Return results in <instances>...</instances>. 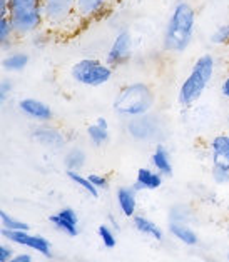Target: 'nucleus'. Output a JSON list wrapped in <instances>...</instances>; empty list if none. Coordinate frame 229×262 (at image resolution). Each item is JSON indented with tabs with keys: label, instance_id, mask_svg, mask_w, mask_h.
Listing matches in <instances>:
<instances>
[{
	"label": "nucleus",
	"instance_id": "423d86ee",
	"mask_svg": "<svg viewBox=\"0 0 229 262\" xmlns=\"http://www.w3.org/2000/svg\"><path fill=\"white\" fill-rule=\"evenodd\" d=\"M75 5L77 0H42L46 27L49 30L69 29L74 20H79Z\"/></svg>",
	"mask_w": 229,
	"mask_h": 262
},
{
	"label": "nucleus",
	"instance_id": "f03ea898",
	"mask_svg": "<svg viewBox=\"0 0 229 262\" xmlns=\"http://www.w3.org/2000/svg\"><path fill=\"white\" fill-rule=\"evenodd\" d=\"M156 92L148 82H129L117 91L112 102L114 112L124 119L144 117L154 108Z\"/></svg>",
	"mask_w": 229,
	"mask_h": 262
},
{
	"label": "nucleus",
	"instance_id": "ddd939ff",
	"mask_svg": "<svg viewBox=\"0 0 229 262\" xmlns=\"http://www.w3.org/2000/svg\"><path fill=\"white\" fill-rule=\"evenodd\" d=\"M116 201L119 212L127 219H132L137 212V190L134 187H119L116 190Z\"/></svg>",
	"mask_w": 229,
	"mask_h": 262
},
{
	"label": "nucleus",
	"instance_id": "393cba45",
	"mask_svg": "<svg viewBox=\"0 0 229 262\" xmlns=\"http://www.w3.org/2000/svg\"><path fill=\"white\" fill-rule=\"evenodd\" d=\"M211 174L216 184H229V162L227 161H213Z\"/></svg>",
	"mask_w": 229,
	"mask_h": 262
},
{
	"label": "nucleus",
	"instance_id": "c756f323",
	"mask_svg": "<svg viewBox=\"0 0 229 262\" xmlns=\"http://www.w3.org/2000/svg\"><path fill=\"white\" fill-rule=\"evenodd\" d=\"M89 179H91V182L97 187L99 190H104L109 187V179L102 174H89Z\"/></svg>",
	"mask_w": 229,
	"mask_h": 262
},
{
	"label": "nucleus",
	"instance_id": "1a4fd4ad",
	"mask_svg": "<svg viewBox=\"0 0 229 262\" xmlns=\"http://www.w3.org/2000/svg\"><path fill=\"white\" fill-rule=\"evenodd\" d=\"M18 111H20L22 116L39 124H49L54 119L52 107L34 97H24L18 100Z\"/></svg>",
	"mask_w": 229,
	"mask_h": 262
},
{
	"label": "nucleus",
	"instance_id": "4468645a",
	"mask_svg": "<svg viewBox=\"0 0 229 262\" xmlns=\"http://www.w3.org/2000/svg\"><path fill=\"white\" fill-rule=\"evenodd\" d=\"M30 63V55L25 50L12 49L2 57V70L5 74H20Z\"/></svg>",
	"mask_w": 229,
	"mask_h": 262
},
{
	"label": "nucleus",
	"instance_id": "a211bd4d",
	"mask_svg": "<svg viewBox=\"0 0 229 262\" xmlns=\"http://www.w3.org/2000/svg\"><path fill=\"white\" fill-rule=\"evenodd\" d=\"M132 226H134V229H136L137 232L148 235V237H151V239H154L157 242H162L164 241V231H162V227H159L154 221L149 219V217L136 214L134 217H132Z\"/></svg>",
	"mask_w": 229,
	"mask_h": 262
},
{
	"label": "nucleus",
	"instance_id": "2f4dec72",
	"mask_svg": "<svg viewBox=\"0 0 229 262\" xmlns=\"http://www.w3.org/2000/svg\"><path fill=\"white\" fill-rule=\"evenodd\" d=\"M221 94L226 100H229V74L221 82Z\"/></svg>",
	"mask_w": 229,
	"mask_h": 262
},
{
	"label": "nucleus",
	"instance_id": "dca6fc26",
	"mask_svg": "<svg viewBox=\"0 0 229 262\" xmlns=\"http://www.w3.org/2000/svg\"><path fill=\"white\" fill-rule=\"evenodd\" d=\"M164 176L159 174L154 167H141L136 174V184L132 185L136 190H156L162 187Z\"/></svg>",
	"mask_w": 229,
	"mask_h": 262
},
{
	"label": "nucleus",
	"instance_id": "2eb2a0df",
	"mask_svg": "<svg viewBox=\"0 0 229 262\" xmlns=\"http://www.w3.org/2000/svg\"><path fill=\"white\" fill-rule=\"evenodd\" d=\"M87 139L94 147H104L111 139V127L109 120L106 117H97L92 124L87 125Z\"/></svg>",
	"mask_w": 229,
	"mask_h": 262
},
{
	"label": "nucleus",
	"instance_id": "9d476101",
	"mask_svg": "<svg viewBox=\"0 0 229 262\" xmlns=\"http://www.w3.org/2000/svg\"><path fill=\"white\" fill-rule=\"evenodd\" d=\"M49 222L57 231L69 235V237H77L79 235V215L72 207H64L57 210L55 214H50Z\"/></svg>",
	"mask_w": 229,
	"mask_h": 262
},
{
	"label": "nucleus",
	"instance_id": "c85d7f7f",
	"mask_svg": "<svg viewBox=\"0 0 229 262\" xmlns=\"http://www.w3.org/2000/svg\"><path fill=\"white\" fill-rule=\"evenodd\" d=\"M14 255H15L14 247H12L10 242L5 241L4 244L0 246V262H10Z\"/></svg>",
	"mask_w": 229,
	"mask_h": 262
},
{
	"label": "nucleus",
	"instance_id": "4be33fe9",
	"mask_svg": "<svg viewBox=\"0 0 229 262\" xmlns=\"http://www.w3.org/2000/svg\"><path fill=\"white\" fill-rule=\"evenodd\" d=\"M67 177L71 179L74 184H77L80 189H84L89 195L94 197V199H97L99 197V189L91 182L89 176H82L79 170H67Z\"/></svg>",
	"mask_w": 229,
	"mask_h": 262
},
{
	"label": "nucleus",
	"instance_id": "f3484780",
	"mask_svg": "<svg viewBox=\"0 0 229 262\" xmlns=\"http://www.w3.org/2000/svg\"><path fill=\"white\" fill-rule=\"evenodd\" d=\"M151 165L164 177L173 176V172H174L173 161H171V154L164 144H157L154 147V150H152V154H151Z\"/></svg>",
	"mask_w": 229,
	"mask_h": 262
},
{
	"label": "nucleus",
	"instance_id": "20e7f679",
	"mask_svg": "<svg viewBox=\"0 0 229 262\" xmlns=\"http://www.w3.org/2000/svg\"><path fill=\"white\" fill-rule=\"evenodd\" d=\"M9 18L17 39L32 37L46 27L42 0H10Z\"/></svg>",
	"mask_w": 229,
	"mask_h": 262
},
{
	"label": "nucleus",
	"instance_id": "a878e982",
	"mask_svg": "<svg viewBox=\"0 0 229 262\" xmlns=\"http://www.w3.org/2000/svg\"><path fill=\"white\" fill-rule=\"evenodd\" d=\"M97 235H99V239L104 244L106 249H114L117 246L116 232H114V227L109 226V224H100L99 229H97Z\"/></svg>",
	"mask_w": 229,
	"mask_h": 262
},
{
	"label": "nucleus",
	"instance_id": "412c9836",
	"mask_svg": "<svg viewBox=\"0 0 229 262\" xmlns=\"http://www.w3.org/2000/svg\"><path fill=\"white\" fill-rule=\"evenodd\" d=\"M17 39L14 25H12L9 17H0V43H2L4 52L14 49V42Z\"/></svg>",
	"mask_w": 229,
	"mask_h": 262
},
{
	"label": "nucleus",
	"instance_id": "cd10ccee",
	"mask_svg": "<svg viewBox=\"0 0 229 262\" xmlns=\"http://www.w3.org/2000/svg\"><path fill=\"white\" fill-rule=\"evenodd\" d=\"M12 92H14V82L5 75V77H2V82H0V104H5L10 99Z\"/></svg>",
	"mask_w": 229,
	"mask_h": 262
},
{
	"label": "nucleus",
	"instance_id": "72a5a7b5",
	"mask_svg": "<svg viewBox=\"0 0 229 262\" xmlns=\"http://www.w3.org/2000/svg\"><path fill=\"white\" fill-rule=\"evenodd\" d=\"M174 4H179V2H186V0H173Z\"/></svg>",
	"mask_w": 229,
	"mask_h": 262
},
{
	"label": "nucleus",
	"instance_id": "7ed1b4c3",
	"mask_svg": "<svg viewBox=\"0 0 229 262\" xmlns=\"http://www.w3.org/2000/svg\"><path fill=\"white\" fill-rule=\"evenodd\" d=\"M214 70L216 59L211 54H202L196 59L186 79L182 80L179 92H177V102H179L181 107H193L202 97V94L209 87V82L214 77Z\"/></svg>",
	"mask_w": 229,
	"mask_h": 262
},
{
	"label": "nucleus",
	"instance_id": "9b49d317",
	"mask_svg": "<svg viewBox=\"0 0 229 262\" xmlns=\"http://www.w3.org/2000/svg\"><path fill=\"white\" fill-rule=\"evenodd\" d=\"M114 0H77L75 12H77L79 22H89L100 18L107 10L112 7Z\"/></svg>",
	"mask_w": 229,
	"mask_h": 262
},
{
	"label": "nucleus",
	"instance_id": "bb28decb",
	"mask_svg": "<svg viewBox=\"0 0 229 262\" xmlns=\"http://www.w3.org/2000/svg\"><path fill=\"white\" fill-rule=\"evenodd\" d=\"M209 42H211L213 46H219V47L229 46V22L218 25V27L213 30V34L209 35Z\"/></svg>",
	"mask_w": 229,
	"mask_h": 262
},
{
	"label": "nucleus",
	"instance_id": "39448f33",
	"mask_svg": "<svg viewBox=\"0 0 229 262\" xmlns=\"http://www.w3.org/2000/svg\"><path fill=\"white\" fill-rule=\"evenodd\" d=\"M71 79L79 85L84 87H102L109 84L114 77V67H111L106 60L95 59V57H86L72 63Z\"/></svg>",
	"mask_w": 229,
	"mask_h": 262
},
{
	"label": "nucleus",
	"instance_id": "f257e3e1",
	"mask_svg": "<svg viewBox=\"0 0 229 262\" xmlns=\"http://www.w3.org/2000/svg\"><path fill=\"white\" fill-rule=\"evenodd\" d=\"M196 32V10L188 0L174 4L162 34V49L169 54H182L193 43Z\"/></svg>",
	"mask_w": 229,
	"mask_h": 262
},
{
	"label": "nucleus",
	"instance_id": "b1692460",
	"mask_svg": "<svg viewBox=\"0 0 229 262\" xmlns=\"http://www.w3.org/2000/svg\"><path fill=\"white\" fill-rule=\"evenodd\" d=\"M0 221H2V229H9V231H30L27 222L10 215L7 210H2V212H0Z\"/></svg>",
	"mask_w": 229,
	"mask_h": 262
},
{
	"label": "nucleus",
	"instance_id": "6ab92c4d",
	"mask_svg": "<svg viewBox=\"0 0 229 262\" xmlns=\"http://www.w3.org/2000/svg\"><path fill=\"white\" fill-rule=\"evenodd\" d=\"M169 232L173 237H176L184 246L194 247L199 244V235L189 224H181V222H169Z\"/></svg>",
	"mask_w": 229,
	"mask_h": 262
},
{
	"label": "nucleus",
	"instance_id": "f8f14e48",
	"mask_svg": "<svg viewBox=\"0 0 229 262\" xmlns=\"http://www.w3.org/2000/svg\"><path fill=\"white\" fill-rule=\"evenodd\" d=\"M32 139L44 147H50V149H60L66 145V136L57 127L47 124L35 125L32 129Z\"/></svg>",
	"mask_w": 229,
	"mask_h": 262
},
{
	"label": "nucleus",
	"instance_id": "473e14b6",
	"mask_svg": "<svg viewBox=\"0 0 229 262\" xmlns=\"http://www.w3.org/2000/svg\"><path fill=\"white\" fill-rule=\"evenodd\" d=\"M10 0H0V17H9Z\"/></svg>",
	"mask_w": 229,
	"mask_h": 262
},
{
	"label": "nucleus",
	"instance_id": "aec40b11",
	"mask_svg": "<svg viewBox=\"0 0 229 262\" xmlns=\"http://www.w3.org/2000/svg\"><path fill=\"white\" fill-rule=\"evenodd\" d=\"M211 161H227L229 162V132L218 134L209 142Z\"/></svg>",
	"mask_w": 229,
	"mask_h": 262
},
{
	"label": "nucleus",
	"instance_id": "5701e85b",
	"mask_svg": "<svg viewBox=\"0 0 229 262\" xmlns=\"http://www.w3.org/2000/svg\"><path fill=\"white\" fill-rule=\"evenodd\" d=\"M86 164V152L79 149V147H74L66 154V167L67 170H79L84 167Z\"/></svg>",
	"mask_w": 229,
	"mask_h": 262
},
{
	"label": "nucleus",
	"instance_id": "7c9ffc66",
	"mask_svg": "<svg viewBox=\"0 0 229 262\" xmlns=\"http://www.w3.org/2000/svg\"><path fill=\"white\" fill-rule=\"evenodd\" d=\"M10 262H34V257H32V254L29 252H18L12 257Z\"/></svg>",
	"mask_w": 229,
	"mask_h": 262
},
{
	"label": "nucleus",
	"instance_id": "0eeeda50",
	"mask_svg": "<svg viewBox=\"0 0 229 262\" xmlns=\"http://www.w3.org/2000/svg\"><path fill=\"white\" fill-rule=\"evenodd\" d=\"M2 237L10 242V244L27 247L30 251L39 252L44 257H52V242L44 235L30 234L29 231H9V229H2Z\"/></svg>",
	"mask_w": 229,
	"mask_h": 262
},
{
	"label": "nucleus",
	"instance_id": "6e6552de",
	"mask_svg": "<svg viewBox=\"0 0 229 262\" xmlns=\"http://www.w3.org/2000/svg\"><path fill=\"white\" fill-rule=\"evenodd\" d=\"M132 34L129 29H120L117 35L114 37L109 50L106 54V62L111 67L117 69L126 66L132 57Z\"/></svg>",
	"mask_w": 229,
	"mask_h": 262
}]
</instances>
